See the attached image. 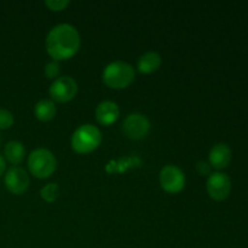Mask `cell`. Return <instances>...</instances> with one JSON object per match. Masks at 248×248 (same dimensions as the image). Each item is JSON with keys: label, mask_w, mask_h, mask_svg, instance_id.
Returning <instances> with one entry per match:
<instances>
[{"label": "cell", "mask_w": 248, "mask_h": 248, "mask_svg": "<svg viewBox=\"0 0 248 248\" xmlns=\"http://www.w3.org/2000/svg\"><path fill=\"white\" fill-rule=\"evenodd\" d=\"M80 34L74 26L61 23L53 27L46 36V51L53 61L69 60L80 48Z\"/></svg>", "instance_id": "6da1fadb"}, {"label": "cell", "mask_w": 248, "mask_h": 248, "mask_svg": "<svg viewBox=\"0 0 248 248\" xmlns=\"http://www.w3.org/2000/svg\"><path fill=\"white\" fill-rule=\"evenodd\" d=\"M135 75V69L130 63L124 61H114L104 68L102 80L109 89L123 90L132 84Z\"/></svg>", "instance_id": "7a4b0ae2"}, {"label": "cell", "mask_w": 248, "mask_h": 248, "mask_svg": "<svg viewBox=\"0 0 248 248\" xmlns=\"http://www.w3.org/2000/svg\"><path fill=\"white\" fill-rule=\"evenodd\" d=\"M102 133L92 124H85L74 131L70 140L73 150L78 154H90L101 145Z\"/></svg>", "instance_id": "3957f363"}, {"label": "cell", "mask_w": 248, "mask_h": 248, "mask_svg": "<svg viewBox=\"0 0 248 248\" xmlns=\"http://www.w3.org/2000/svg\"><path fill=\"white\" fill-rule=\"evenodd\" d=\"M28 169L29 172L36 178H48L57 169V160L52 152L46 148H38L29 154Z\"/></svg>", "instance_id": "277c9868"}, {"label": "cell", "mask_w": 248, "mask_h": 248, "mask_svg": "<svg viewBox=\"0 0 248 248\" xmlns=\"http://www.w3.org/2000/svg\"><path fill=\"white\" fill-rule=\"evenodd\" d=\"M78 82L72 77H60L53 80L48 93L51 101L57 103H67L75 98L78 94Z\"/></svg>", "instance_id": "5b68a950"}, {"label": "cell", "mask_w": 248, "mask_h": 248, "mask_svg": "<svg viewBox=\"0 0 248 248\" xmlns=\"http://www.w3.org/2000/svg\"><path fill=\"white\" fill-rule=\"evenodd\" d=\"M159 182L161 188L169 194H178L186 186V174L174 165H166L160 171Z\"/></svg>", "instance_id": "8992f818"}, {"label": "cell", "mask_w": 248, "mask_h": 248, "mask_svg": "<svg viewBox=\"0 0 248 248\" xmlns=\"http://www.w3.org/2000/svg\"><path fill=\"white\" fill-rule=\"evenodd\" d=\"M123 131L127 138L132 140H140L147 137L150 131V121L145 115L140 113H132L126 116L123 124Z\"/></svg>", "instance_id": "52a82bcc"}, {"label": "cell", "mask_w": 248, "mask_h": 248, "mask_svg": "<svg viewBox=\"0 0 248 248\" xmlns=\"http://www.w3.org/2000/svg\"><path fill=\"white\" fill-rule=\"evenodd\" d=\"M207 193L215 201H224L232 191V181L223 172H213L208 176L206 183Z\"/></svg>", "instance_id": "ba28073f"}, {"label": "cell", "mask_w": 248, "mask_h": 248, "mask_svg": "<svg viewBox=\"0 0 248 248\" xmlns=\"http://www.w3.org/2000/svg\"><path fill=\"white\" fill-rule=\"evenodd\" d=\"M5 186L14 195H22L31 186V179L26 170L19 166H12L7 170L4 178Z\"/></svg>", "instance_id": "9c48e42d"}, {"label": "cell", "mask_w": 248, "mask_h": 248, "mask_svg": "<svg viewBox=\"0 0 248 248\" xmlns=\"http://www.w3.org/2000/svg\"><path fill=\"white\" fill-rule=\"evenodd\" d=\"M96 119L102 126H110L118 121L120 116L119 106L113 101H103L97 106Z\"/></svg>", "instance_id": "30bf717a"}, {"label": "cell", "mask_w": 248, "mask_h": 248, "mask_svg": "<svg viewBox=\"0 0 248 248\" xmlns=\"http://www.w3.org/2000/svg\"><path fill=\"white\" fill-rule=\"evenodd\" d=\"M232 161V149L225 143H218L213 145L208 155V164L216 170H223L228 167Z\"/></svg>", "instance_id": "8fae6325"}, {"label": "cell", "mask_w": 248, "mask_h": 248, "mask_svg": "<svg viewBox=\"0 0 248 248\" xmlns=\"http://www.w3.org/2000/svg\"><path fill=\"white\" fill-rule=\"evenodd\" d=\"M162 58L155 51L143 53L137 62V69L140 74H153L161 67Z\"/></svg>", "instance_id": "7c38bea8"}, {"label": "cell", "mask_w": 248, "mask_h": 248, "mask_svg": "<svg viewBox=\"0 0 248 248\" xmlns=\"http://www.w3.org/2000/svg\"><path fill=\"white\" fill-rule=\"evenodd\" d=\"M57 114V108H56L55 102L51 99H41L34 107V115L39 121L47 123L51 121Z\"/></svg>", "instance_id": "4fadbf2b"}, {"label": "cell", "mask_w": 248, "mask_h": 248, "mask_svg": "<svg viewBox=\"0 0 248 248\" xmlns=\"http://www.w3.org/2000/svg\"><path fill=\"white\" fill-rule=\"evenodd\" d=\"M4 154L5 159H6L10 164L17 166V165L21 164L24 160V157H26V148H24V145L22 144L21 142H18V140H11V142H9L5 145Z\"/></svg>", "instance_id": "5bb4252c"}, {"label": "cell", "mask_w": 248, "mask_h": 248, "mask_svg": "<svg viewBox=\"0 0 248 248\" xmlns=\"http://www.w3.org/2000/svg\"><path fill=\"white\" fill-rule=\"evenodd\" d=\"M58 195H60V186L56 183H50L46 184L45 186H43V189L40 190V196L44 201L46 202H55L57 200Z\"/></svg>", "instance_id": "9a60e30c"}, {"label": "cell", "mask_w": 248, "mask_h": 248, "mask_svg": "<svg viewBox=\"0 0 248 248\" xmlns=\"http://www.w3.org/2000/svg\"><path fill=\"white\" fill-rule=\"evenodd\" d=\"M15 123L14 114L6 109H0V130H7Z\"/></svg>", "instance_id": "2e32d148"}, {"label": "cell", "mask_w": 248, "mask_h": 248, "mask_svg": "<svg viewBox=\"0 0 248 248\" xmlns=\"http://www.w3.org/2000/svg\"><path fill=\"white\" fill-rule=\"evenodd\" d=\"M44 72H45L46 78L56 80L58 78V75H60V72H61L60 63H58L57 61H51V62H48L47 64L45 65V70H44Z\"/></svg>", "instance_id": "e0dca14e"}, {"label": "cell", "mask_w": 248, "mask_h": 248, "mask_svg": "<svg viewBox=\"0 0 248 248\" xmlns=\"http://www.w3.org/2000/svg\"><path fill=\"white\" fill-rule=\"evenodd\" d=\"M70 5L69 0H47L45 1V6L51 11H62Z\"/></svg>", "instance_id": "ac0fdd59"}, {"label": "cell", "mask_w": 248, "mask_h": 248, "mask_svg": "<svg viewBox=\"0 0 248 248\" xmlns=\"http://www.w3.org/2000/svg\"><path fill=\"white\" fill-rule=\"evenodd\" d=\"M196 171L201 176H210L211 174V165L206 161H200L196 165Z\"/></svg>", "instance_id": "d6986e66"}, {"label": "cell", "mask_w": 248, "mask_h": 248, "mask_svg": "<svg viewBox=\"0 0 248 248\" xmlns=\"http://www.w3.org/2000/svg\"><path fill=\"white\" fill-rule=\"evenodd\" d=\"M5 170H6V164H5V159L1 156V155H0V176H1V174L4 173Z\"/></svg>", "instance_id": "ffe728a7"}, {"label": "cell", "mask_w": 248, "mask_h": 248, "mask_svg": "<svg viewBox=\"0 0 248 248\" xmlns=\"http://www.w3.org/2000/svg\"><path fill=\"white\" fill-rule=\"evenodd\" d=\"M0 144H1V135H0Z\"/></svg>", "instance_id": "44dd1931"}]
</instances>
